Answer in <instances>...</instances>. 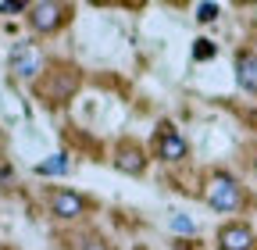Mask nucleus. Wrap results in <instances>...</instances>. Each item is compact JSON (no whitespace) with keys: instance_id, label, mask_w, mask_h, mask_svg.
<instances>
[{"instance_id":"1","label":"nucleus","mask_w":257,"mask_h":250,"mask_svg":"<svg viewBox=\"0 0 257 250\" xmlns=\"http://www.w3.org/2000/svg\"><path fill=\"white\" fill-rule=\"evenodd\" d=\"M204 200H207V207L218 211V214H236V211H243V204H246V190H243V182H239L236 175L214 172L211 182H207V190H204Z\"/></svg>"},{"instance_id":"2","label":"nucleus","mask_w":257,"mask_h":250,"mask_svg":"<svg viewBox=\"0 0 257 250\" xmlns=\"http://www.w3.org/2000/svg\"><path fill=\"white\" fill-rule=\"evenodd\" d=\"M25 18H29V29L36 36H54L72 22V8L68 4H54V0H40V4H29Z\"/></svg>"},{"instance_id":"3","label":"nucleus","mask_w":257,"mask_h":250,"mask_svg":"<svg viewBox=\"0 0 257 250\" xmlns=\"http://www.w3.org/2000/svg\"><path fill=\"white\" fill-rule=\"evenodd\" d=\"M150 150H154V158H157V161H165V165H179V161L189 158V143H186V136L175 129L172 121H161L157 129H154Z\"/></svg>"},{"instance_id":"4","label":"nucleus","mask_w":257,"mask_h":250,"mask_svg":"<svg viewBox=\"0 0 257 250\" xmlns=\"http://www.w3.org/2000/svg\"><path fill=\"white\" fill-rule=\"evenodd\" d=\"M214 246L218 250H257V232L246 225V222H225V225H218V232H214Z\"/></svg>"},{"instance_id":"5","label":"nucleus","mask_w":257,"mask_h":250,"mask_svg":"<svg viewBox=\"0 0 257 250\" xmlns=\"http://www.w3.org/2000/svg\"><path fill=\"white\" fill-rule=\"evenodd\" d=\"M111 161H114V168H118V172H125V175H143V172H147V165H150L147 150H143L136 140H128V136L114 143V158H111Z\"/></svg>"},{"instance_id":"6","label":"nucleus","mask_w":257,"mask_h":250,"mask_svg":"<svg viewBox=\"0 0 257 250\" xmlns=\"http://www.w3.org/2000/svg\"><path fill=\"white\" fill-rule=\"evenodd\" d=\"M11 72L18 79H36L43 72V50L36 43H15L11 47Z\"/></svg>"},{"instance_id":"7","label":"nucleus","mask_w":257,"mask_h":250,"mask_svg":"<svg viewBox=\"0 0 257 250\" xmlns=\"http://www.w3.org/2000/svg\"><path fill=\"white\" fill-rule=\"evenodd\" d=\"M50 214L57 218V222H75V218L86 214V197L75 193V190H54L50 193Z\"/></svg>"},{"instance_id":"8","label":"nucleus","mask_w":257,"mask_h":250,"mask_svg":"<svg viewBox=\"0 0 257 250\" xmlns=\"http://www.w3.org/2000/svg\"><path fill=\"white\" fill-rule=\"evenodd\" d=\"M236 82H239L243 93H253L257 97V54L253 50L236 54Z\"/></svg>"},{"instance_id":"9","label":"nucleus","mask_w":257,"mask_h":250,"mask_svg":"<svg viewBox=\"0 0 257 250\" xmlns=\"http://www.w3.org/2000/svg\"><path fill=\"white\" fill-rule=\"evenodd\" d=\"M36 172L40 175H61V172H68V158H64V154H54L50 161H40L36 165Z\"/></svg>"},{"instance_id":"10","label":"nucleus","mask_w":257,"mask_h":250,"mask_svg":"<svg viewBox=\"0 0 257 250\" xmlns=\"http://www.w3.org/2000/svg\"><path fill=\"white\" fill-rule=\"evenodd\" d=\"M75 250H111V243H107L104 236L89 232V236H82V239H79V246H75Z\"/></svg>"},{"instance_id":"11","label":"nucleus","mask_w":257,"mask_h":250,"mask_svg":"<svg viewBox=\"0 0 257 250\" xmlns=\"http://www.w3.org/2000/svg\"><path fill=\"white\" fill-rule=\"evenodd\" d=\"M214 57V43L211 40H197V47H193V61H207Z\"/></svg>"},{"instance_id":"12","label":"nucleus","mask_w":257,"mask_h":250,"mask_svg":"<svg viewBox=\"0 0 257 250\" xmlns=\"http://www.w3.org/2000/svg\"><path fill=\"white\" fill-rule=\"evenodd\" d=\"M197 18L200 22H214L218 18V4H197Z\"/></svg>"},{"instance_id":"13","label":"nucleus","mask_w":257,"mask_h":250,"mask_svg":"<svg viewBox=\"0 0 257 250\" xmlns=\"http://www.w3.org/2000/svg\"><path fill=\"white\" fill-rule=\"evenodd\" d=\"M0 11L4 15H22V11H29V4H0Z\"/></svg>"},{"instance_id":"14","label":"nucleus","mask_w":257,"mask_h":250,"mask_svg":"<svg viewBox=\"0 0 257 250\" xmlns=\"http://www.w3.org/2000/svg\"><path fill=\"white\" fill-rule=\"evenodd\" d=\"M253 168H257V158H253Z\"/></svg>"}]
</instances>
